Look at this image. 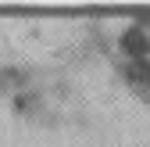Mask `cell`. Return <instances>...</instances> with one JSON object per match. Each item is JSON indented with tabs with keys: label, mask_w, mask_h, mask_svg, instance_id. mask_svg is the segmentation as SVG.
<instances>
[{
	"label": "cell",
	"mask_w": 150,
	"mask_h": 147,
	"mask_svg": "<svg viewBox=\"0 0 150 147\" xmlns=\"http://www.w3.org/2000/svg\"><path fill=\"white\" fill-rule=\"evenodd\" d=\"M122 50H129L132 58L146 61V54H150V40L143 36V29H129V32L122 36Z\"/></svg>",
	"instance_id": "cell-1"
}]
</instances>
